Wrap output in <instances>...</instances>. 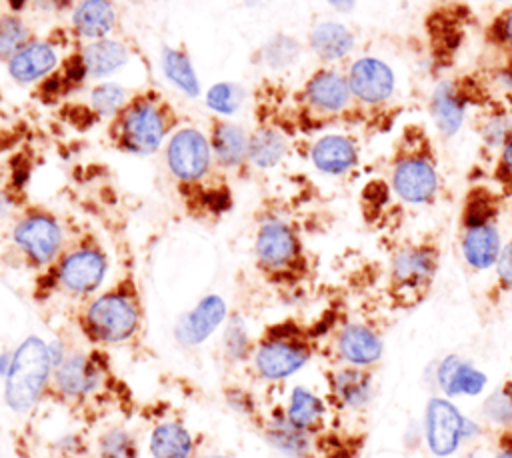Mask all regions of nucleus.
I'll use <instances>...</instances> for the list:
<instances>
[{
  "mask_svg": "<svg viewBox=\"0 0 512 458\" xmlns=\"http://www.w3.org/2000/svg\"><path fill=\"white\" fill-rule=\"evenodd\" d=\"M388 184L408 206H430L438 198V150L426 124H402L388 160Z\"/></svg>",
  "mask_w": 512,
  "mask_h": 458,
  "instance_id": "f257e3e1",
  "label": "nucleus"
},
{
  "mask_svg": "<svg viewBox=\"0 0 512 458\" xmlns=\"http://www.w3.org/2000/svg\"><path fill=\"white\" fill-rule=\"evenodd\" d=\"M178 124L180 114L170 98L158 88H142L128 94L108 120L106 132L116 150L144 156L156 152Z\"/></svg>",
  "mask_w": 512,
  "mask_h": 458,
  "instance_id": "f03ea898",
  "label": "nucleus"
},
{
  "mask_svg": "<svg viewBox=\"0 0 512 458\" xmlns=\"http://www.w3.org/2000/svg\"><path fill=\"white\" fill-rule=\"evenodd\" d=\"M502 204L504 196L496 190V186L484 182L472 184L462 198L458 244L464 262L476 272L494 268L502 250Z\"/></svg>",
  "mask_w": 512,
  "mask_h": 458,
  "instance_id": "7ed1b4c3",
  "label": "nucleus"
},
{
  "mask_svg": "<svg viewBox=\"0 0 512 458\" xmlns=\"http://www.w3.org/2000/svg\"><path fill=\"white\" fill-rule=\"evenodd\" d=\"M332 126H354L352 98L346 74L320 66L294 92L288 128L310 134Z\"/></svg>",
  "mask_w": 512,
  "mask_h": 458,
  "instance_id": "20e7f679",
  "label": "nucleus"
},
{
  "mask_svg": "<svg viewBox=\"0 0 512 458\" xmlns=\"http://www.w3.org/2000/svg\"><path fill=\"white\" fill-rule=\"evenodd\" d=\"M344 74L352 98L354 126L370 132L388 130L400 114L396 76L390 64L376 56H362L350 62Z\"/></svg>",
  "mask_w": 512,
  "mask_h": 458,
  "instance_id": "39448f33",
  "label": "nucleus"
},
{
  "mask_svg": "<svg viewBox=\"0 0 512 458\" xmlns=\"http://www.w3.org/2000/svg\"><path fill=\"white\" fill-rule=\"evenodd\" d=\"M492 80L480 70L458 74L436 84L430 94V116L442 138H452L462 128L472 108L492 110L498 100L492 94Z\"/></svg>",
  "mask_w": 512,
  "mask_h": 458,
  "instance_id": "423d86ee",
  "label": "nucleus"
},
{
  "mask_svg": "<svg viewBox=\"0 0 512 458\" xmlns=\"http://www.w3.org/2000/svg\"><path fill=\"white\" fill-rule=\"evenodd\" d=\"M440 268V244L426 236L400 244L388 268V294L398 306H414L426 298Z\"/></svg>",
  "mask_w": 512,
  "mask_h": 458,
  "instance_id": "0eeeda50",
  "label": "nucleus"
},
{
  "mask_svg": "<svg viewBox=\"0 0 512 458\" xmlns=\"http://www.w3.org/2000/svg\"><path fill=\"white\" fill-rule=\"evenodd\" d=\"M258 266L278 280H296L306 272V256L296 230L282 220H268L256 234Z\"/></svg>",
  "mask_w": 512,
  "mask_h": 458,
  "instance_id": "6e6552de",
  "label": "nucleus"
},
{
  "mask_svg": "<svg viewBox=\"0 0 512 458\" xmlns=\"http://www.w3.org/2000/svg\"><path fill=\"white\" fill-rule=\"evenodd\" d=\"M214 156L208 138L196 128H178L166 146V164L180 188H198L212 176Z\"/></svg>",
  "mask_w": 512,
  "mask_h": 458,
  "instance_id": "1a4fd4ad",
  "label": "nucleus"
},
{
  "mask_svg": "<svg viewBox=\"0 0 512 458\" xmlns=\"http://www.w3.org/2000/svg\"><path fill=\"white\" fill-rule=\"evenodd\" d=\"M88 330L106 342L126 340L138 326L136 294L128 282L96 298L86 314Z\"/></svg>",
  "mask_w": 512,
  "mask_h": 458,
  "instance_id": "9d476101",
  "label": "nucleus"
},
{
  "mask_svg": "<svg viewBox=\"0 0 512 458\" xmlns=\"http://www.w3.org/2000/svg\"><path fill=\"white\" fill-rule=\"evenodd\" d=\"M50 368L48 350L42 340L30 336L16 352L6 382V402L14 410L30 408L46 382Z\"/></svg>",
  "mask_w": 512,
  "mask_h": 458,
  "instance_id": "9b49d317",
  "label": "nucleus"
},
{
  "mask_svg": "<svg viewBox=\"0 0 512 458\" xmlns=\"http://www.w3.org/2000/svg\"><path fill=\"white\" fill-rule=\"evenodd\" d=\"M478 70L512 90V4L494 12L480 30Z\"/></svg>",
  "mask_w": 512,
  "mask_h": 458,
  "instance_id": "f8f14e48",
  "label": "nucleus"
},
{
  "mask_svg": "<svg viewBox=\"0 0 512 458\" xmlns=\"http://www.w3.org/2000/svg\"><path fill=\"white\" fill-rule=\"evenodd\" d=\"M472 422L460 414V410L446 398H430L426 406L424 430L428 448L436 456H450L458 450L460 442L468 438Z\"/></svg>",
  "mask_w": 512,
  "mask_h": 458,
  "instance_id": "ddd939ff",
  "label": "nucleus"
},
{
  "mask_svg": "<svg viewBox=\"0 0 512 458\" xmlns=\"http://www.w3.org/2000/svg\"><path fill=\"white\" fill-rule=\"evenodd\" d=\"M14 242L32 264L42 266L60 252L62 232L50 214L32 210L18 220L14 228Z\"/></svg>",
  "mask_w": 512,
  "mask_h": 458,
  "instance_id": "4468645a",
  "label": "nucleus"
},
{
  "mask_svg": "<svg viewBox=\"0 0 512 458\" xmlns=\"http://www.w3.org/2000/svg\"><path fill=\"white\" fill-rule=\"evenodd\" d=\"M106 274V256L96 244H80L66 252L56 268L58 282L76 294L92 292Z\"/></svg>",
  "mask_w": 512,
  "mask_h": 458,
  "instance_id": "2eb2a0df",
  "label": "nucleus"
},
{
  "mask_svg": "<svg viewBox=\"0 0 512 458\" xmlns=\"http://www.w3.org/2000/svg\"><path fill=\"white\" fill-rule=\"evenodd\" d=\"M310 348L304 338L284 334L268 338L256 352V366L266 378H286L306 364Z\"/></svg>",
  "mask_w": 512,
  "mask_h": 458,
  "instance_id": "dca6fc26",
  "label": "nucleus"
},
{
  "mask_svg": "<svg viewBox=\"0 0 512 458\" xmlns=\"http://www.w3.org/2000/svg\"><path fill=\"white\" fill-rule=\"evenodd\" d=\"M86 78L90 76L82 60V44H76V48L60 58L58 66L36 84L32 96L46 106H56L72 92L80 90Z\"/></svg>",
  "mask_w": 512,
  "mask_h": 458,
  "instance_id": "f3484780",
  "label": "nucleus"
},
{
  "mask_svg": "<svg viewBox=\"0 0 512 458\" xmlns=\"http://www.w3.org/2000/svg\"><path fill=\"white\" fill-rule=\"evenodd\" d=\"M312 164L328 176H342L360 162V142L352 134H322L310 148Z\"/></svg>",
  "mask_w": 512,
  "mask_h": 458,
  "instance_id": "a211bd4d",
  "label": "nucleus"
},
{
  "mask_svg": "<svg viewBox=\"0 0 512 458\" xmlns=\"http://www.w3.org/2000/svg\"><path fill=\"white\" fill-rule=\"evenodd\" d=\"M60 62L56 44L50 38H32L6 64L8 74L20 84H38Z\"/></svg>",
  "mask_w": 512,
  "mask_h": 458,
  "instance_id": "6ab92c4d",
  "label": "nucleus"
},
{
  "mask_svg": "<svg viewBox=\"0 0 512 458\" xmlns=\"http://www.w3.org/2000/svg\"><path fill=\"white\" fill-rule=\"evenodd\" d=\"M210 150L220 168H238L248 162V134L246 130L226 118L210 122Z\"/></svg>",
  "mask_w": 512,
  "mask_h": 458,
  "instance_id": "aec40b11",
  "label": "nucleus"
},
{
  "mask_svg": "<svg viewBox=\"0 0 512 458\" xmlns=\"http://www.w3.org/2000/svg\"><path fill=\"white\" fill-rule=\"evenodd\" d=\"M382 340L368 324L350 322L338 334V354L350 366L368 368L382 356Z\"/></svg>",
  "mask_w": 512,
  "mask_h": 458,
  "instance_id": "412c9836",
  "label": "nucleus"
},
{
  "mask_svg": "<svg viewBox=\"0 0 512 458\" xmlns=\"http://www.w3.org/2000/svg\"><path fill=\"white\" fill-rule=\"evenodd\" d=\"M354 32L342 22H318L308 32V46L312 54L324 64L332 66L350 56L354 50Z\"/></svg>",
  "mask_w": 512,
  "mask_h": 458,
  "instance_id": "4be33fe9",
  "label": "nucleus"
},
{
  "mask_svg": "<svg viewBox=\"0 0 512 458\" xmlns=\"http://www.w3.org/2000/svg\"><path fill=\"white\" fill-rule=\"evenodd\" d=\"M288 152V130L278 120L262 118L248 134V160L258 168L276 166Z\"/></svg>",
  "mask_w": 512,
  "mask_h": 458,
  "instance_id": "5701e85b",
  "label": "nucleus"
},
{
  "mask_svg": "<svg viewBox=\"0 0 512 458\" xmlns=\"http://www.w3.org/2000/svg\"><path fill=\"white\" fill-rule=\"evenodd\" d=\"M436 380L440 390L446 396H478L486 384L488 378L482 370L472 366L470 362L462 360L460 356L452 354L446 356L438 368H436Z\"/></svg>",
  "mask_w": 512,
  "mask_h": 458,
  "instance_id": "b1692460",
  "label": "nucleus"
},
{
  "mask_svg": "<svg viewBox=\"0 0 512 458\" xmlns=\"http://www.w3.org/2000/svg\"><path fill=\"white\" fill-rule=\"evenodd\" d=\"M116 26V10L110 0H82L72 12V30L82 40H102Z\"/></svg>",
  "mask_w": 512,
  "mask_h": 458,
  "instance_id": "393cba45",
  "label": "nucleus"
},
{
  "mask_svg": "<svg viewBox=\"0 0 512 458\" xmlns=\"http://www.w3.org/2000/svg\"><path fill=\"white\" fill-rule=\"evenodd\" d=\"M128 98V92L124 86L116 84V82H104L98 84L90 90V96L84 104H78L72 108V118L70 122H86V126L106 118L110 120L114 116V112L124 104V100Z\"/></svg>",
  "mask_w": 512,
  "mask_h": 458,
  "instance_id": "a878e982",
  "label": "nucleus"
},
{
  "mask_svg": "<svg viewBox=\"0 0 512 458\" xmlns=\"http://www.w3.org/2000/svg\"><path fill=\"white\" fill-rule=\"evenodd\" d=\"M226 312L220 296H206L188 316H184L176 328V334L186 344L202 342L222 322Z\"/></svg>",
  "mask_w": 512,
  "mask_h": 458,
  "instance_id": "bb28decb",
  "label": "nucleus"
},
{
  "mask_svg": "<svg viewBox=\"0 0 512 458\" xmlns=\"http://www.w3.org/2000/svg\"><path fill=\"white\" fill-rule=\"evenodd\" d=\"M128 48L112 38L82 44V60L90 78H102L128 62Z\"/></svg>",
  "mask_w": 512,
  "mask_h": 458,
  "instance_id": "cd10ccee",
  "label": "nucleus"
},
{
  "mask_svg": "<svg viewBox=\"0 0 512 458\" xmlns=\"http://www.w3.org/2000/svg\"><path fill=\"white\" fill-rule=\"evenodd\" d=\"M332 386L336 398L348 408H362L372 398V378L368 370L358 366L338 370L334 374Z\"/></svg>",
  "mask_w": 512,
  "mask_h": 458,
  "instance_id": "c85d7f7f",
  "label": "nucleus"
},
{
  "mask_svg": "<svg viewBox=\"0 0 512 458\" xmlns=\"http://www.w3.org/2000/svg\"><path fill=\"white\" fill-rule=\"evenodd\" d=\"M162 70L166 78L180 88L188 96H198L200 94V84L194 72V66L190 62V56L184 48H174L166 46L162 50Z\"/></svg>",
  "mask_w": 512,
  "mask_h": 458,
  "instance_id": "c756f323",
  "label": "nucleus"
},
{
  "mask_svg": "<svg viewBox=\"0 0 512 458\" xmlns=\"http://www.w3.org/2000/svg\"><path fill=\"white\" fill-rule=\"evenodd\" d=\"M56 380L66 394L78 396L92 390L98 382V370L86 356H72L60 366Z\"/></svg>",
  "mask_w": 512,
  "mask_h": 458,
  "instance_id": "7c9ffc66",
  "label": "nucleus"
},
{
  "mask_svg": "<svg viewBox=\"0 0 512 458\" xmlns=\"http://www.w3.org/2000/svg\"><path fill=\"white\" fill-rule=\"evenodd\" d=\"M154 458H188L192 442L188 432L178 424H162L150 438Z\"/></svg>",
  "mask_w": 512,
  "mask_h": 458,
  "instance_id": "2f4dec72",
  "label": "nucleus"
},
{
  "mask_svg": "<svg viewBox=\"0 0 512 458\" xmlns=\"http://www.w3.org/2000/svg\"><path fill=\"white\" fill-rule=\"evenodd\" d=\"M324 416V406L318 396L306 388H296L288 406V420L300 430H314Z\"/></svg>",
  "mask_w": 512,
  "mask_h": 458,
  "instance_id": "473e14b6",
  "label": "nucleus"
},
{
  "mask_svg": "<svg viewBox=\"0 0 512 458\" xmlns=\"http://www.w3.org/2000/svg\"><path fill=\"white\" fill-rule=\"evenodd\" d=\"M30 40V30L18 14L0 12V60L8 62Z\"/></svg>",
  "mask_w": 512,
  "mask_h": 458,
  "instance_id": "72a5a7b5",
  "label": "nucleus"
},
{
  "mask_svg": "<svg viewBox=\"0 0 512 458\" xmlns=\"http://www.w3.org/2000/svg\"><path fill=\"white\" fill-rule=\"evenodd\" d=\"M242 102H244V88L234 82H218L206 92V104L222 116L234 114L242 106Z\"/></svg>",
  "mask_w": 512,
  "mask_h": 458,
  "instance_id": "f704fd0d",
  "label": "nucleus"
},
{
  "mask_svg": "<svg viewBox=\"0 0 512 458\" xmlns=\"http://www.w3.org/2000/svg\"><path fill=\"white\" fill-rule=\"evenodd\" d=\"M300 56V44L298 40L278 34L276 38L268 40L262 46V58L264 64H268L270 68H284L290 66L292 62H296Z\"/></svg>",
  "mask_w": 512,
  "mask_h": 458,
  "instance_id": "c9c22d12",
  "label": "nucleus"
},
{
  "mask_svg": "<svg viewBox=\"0 0 512 458\" xmlns=\"http://www.w3.org/2000/svg\"><path fill=\"white\" fill-rule=\"evenodd\" d=\"M482 414L492 424L510 426L512 424V388L510 386H502L496 392H492L484 400Z\"/></svg>",
  "mask_w": 512,
  "mask_h": 458,
  "instance_id": "e433bc0d",
  "label": "nucleus"
},
{
  "mask_svg": "<svg viewBox=\"0 0 512 458\" xmlns=\"http://www.w3.org/2000/svg\"><path fill=\"white\" fill-rule=\"evenodd\" d=\"M492 182H494L496 190L504 196V200L512 198V134L506 138V142L496 152L494 168H492Z\"/></svg>",
  "mask_w": 512,
  "mask_h": 458,
  "instance_id": "4c0bfd02",
  "label": "nucleus"
},
{
  "mask_svg": "<svg viewBox=\"0 0 512 458\" xmlns=\"http://www.w3.org/2000/svg\"><path fill=\"white\" fill-rule=\"evenodd\" d=\"M270 438L280 450H284L288 454H304L308 450V438H306L304 430L296 428L290 420H286V424H282V426H276L270 432Z\"/></svg>",
  "mask_w": 512,
  "mask_h": 458,
  "instance_id": "58836bf2",
  "label": "nucleus"
},
{
  "mask_svg": "<svg viewBox=\"0 0 512 458\" xmlns=\"http://www.w3.org/2000/svg\"><path fill=\"white\" fill-rule=\"evenodd\" d=\"M102 458H136V450L124 432H110L102 440Z\"/></svg>",
  "mask_w": 512,
  "mask_h": 458,
  "instance_id": "ea45409f",
  "label": "nucleus"
},
{
  "mask_svg": "<svg viewBox=\"0 0 512 458\" xmlns=\"http://www.w3.org/2000/svg\"><path fill=\"white\" fill-rule=\"evenodd\" d=\"M496 268V286L500 290H512V238L502 244Z\"/></svg>",
  "mask_w": 512,
  "mask_h": 458,
  "instance_id": "a19ab883",
  "label": "nucleus"
},
{
  "mask_svg": "<svg viewBox=\"0 0 512 458\" xmlns=\"http://www.w3.org/2000/svg\"><path fill=\"white\" fill-rule=\"evenodd\" d=\"M26 2H30L34 8L44 12H64L74 4V0H26Z\"/></svg>",
  "mask_w": 512,
  "mask_h": 458,
  "instance_id": "79ce46f5",
  "label": "nucleus"
},
{
  "mask_svg": "<svg viewBox=\"0 0 512 458\" xmlns=\"http://www.w3.org/2000/svg\"><path fill=\"white\" fill-rule=\"evenodd\" d=\"M338 12H350L356 6V0H326Z\"/></svg>",
  "mask_w": 512,
  "mask_h": 458,
  "instance_id": "37998d69",
  "label": "nucleus"
},
{
  "mask_svg": "<svg viewBox=\"0 0 512 458\" xmlns=\"http://www.w3.org/2000/svg\"><path fill=\"white\" fill-rule=\"evenodd\" d=\"M494 458H512V446L500 448V452H498Z\"/></svg>",
  "mask_w": 512,
  "mask_h": 458,
  "instance_id": "c03bdc74",
  "label": "nucleus"
},
{
  "mask_svg": "<svg viewBox=\"0 0 512 458\" xmlns=\"http://www.w3.org/2000/svg\"><path fill=\"white\" fill-rule=\"evenodd\" d=\"M266 2H270V0H246V4H250V6H258V4H266Z\"/></svg>",
  "mask_w": 512,
  "mask_h": 458,
  "instance_id": "a18cd8bd",
  "label": "nucleus"
},
{
  "mask_svg": "<svg viewBox=\"0 0 512 458\" xmlns=\"http://www.w3.org/2000/svg\"><path fill=\"white\" fill-rule=\"evenodd\" d=\"M494 2H504V4H512V0H494Z\"/></svg>",
  "mask_w": 512,
  "mask_h": 458,
  "instance_id": "49530a36",
  "label": "nucleus"
},
{
  "mask_svg": "<svg viewBox=\"0 0 512 458\" xmlns=\"http://www.w3.org/2000/svg\"><path fill=\"white\" fill-rule=\"evenodd\" d=\"M208 458H222V456H208Z\"/></svg>",
  "mask_w": 512,
  "mask_h": 458,
  "instance_id": "de8ad7c7",
  "label": "nucleus"
}]
</instances>
